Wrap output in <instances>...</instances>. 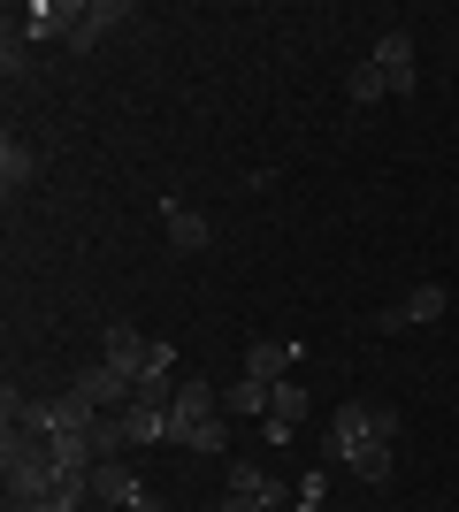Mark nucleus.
<instances>
[{
  "instance_id": "a211bd4d",
  "label": "nucleus",
  "mask_w": 459,
  "mask_h": 512,
  "mask_svg": "<svg viewBox=\"0 0 459 512\" xmlns=\"http://www.w3.org/2000/svg\"><path fill=\"white\" fill-rule=\"evenodd\" d=\"M345 92H352V107H375V100H391V85H383V69H375V62H352Z\"/></svg>"
},
{
  "instance_id": "dca6fc26",
  "label": "nucleus",
  "mask_w": 459,
  "mask_h": 512,
  "mask_svg": "<svg viewBox=\"0 0 459 512\" xmlns=\"http://www.w3.org/2000/svg\"><path fill=\"white\" fill-rule=\"evenodd\" d=\"M230 490H245V497H261L268 512L284 505V482H276V474H261V467H253V459H230Z\"/></svg>"
},
{
  "instance_id": "9b49d317",
  "label": "nucleus",
  "mask_w": 459,
  "mask_h": 512,
  "mask_svg": "<svg viewBox=\"0 0 459 512\" xmlns=\"http://www.w3.org/2000/svg\"><path fill=\"white\" fill-rule=\"evenodd\" d=\"M306 406H314V398H306L299 383H276V406H268V444H291V428L306 421Z\"/></svg>"
},
{
  "instance_id": "f8f14e48",
  "label": "nucleus",
  "mask_w": 459,
  "mask_h": 512,
  "mask_svg": "<svg viewBox=\"0 0 459 512\" xmlns=\"http://www.w3.org/2000/svg\"><path fill=\"white\" fill-rule=\"evenodd\" d=\"M337 467H352L360 482H391V436H360V444H352Z\"/></svg>"
},
{
  "instance_id": "423d86ee",
  "label": "nucleus",
  "mask_w": 459,
  "mask_h": 512,
  "mask_svg": "<svg viewBox=\"0 0 459 512\" xmlns=\"http://www.w3.org/2000/svg\"><path fill=\"white\" fill-rule=\"evenodd\" d=\"M368 62L383 69L391 100H414V92H421V69H414V31H406V23H391V31H383V46H375Z\"/></svg>"
},
{
  "instance_id": "412c9836",
  "label": "nucleus",
  "mask_w": 459,
  "mask_h": 512,
  "mask_svg": "<svg viewBox=\"0 0 459 512\" xmlns=\"http://www.w3.org/2000/svg\"><path fill=\"white\" fill-rule=\"evenodd\" d=\"M215 512H268V505H261V497H245V490H222Z\"/></svg>"
},
{
  "instance_id": "f3484780",
  "label": "nucleus",
  "mask_w": 459,
  "mask_h": 512,
  "mask_svg": "<svg viewBox=\"0 0 459 512\" xmlns=\"http://www.w3.org/2000/svg\"><path fill=\"white\" fill-rule=\"evenodd\" d=\"M123 428H131V451H146V444H169V413L123 406Z\"/></svg>"
},
{
  "instance_id": "39448f33",
  "label": "nucleus",
  "mask_w": 459,
  "mask_h": 512,
  "mask_svg": "<svg viewBox=\"0 0 459 512\" xmlns=\"http://www.w3.org/2000/svg\"><path fill=\"white\" fill-rule=\"evenodd\" d=\"M207 421H222V390H215V383H176V406H169V444H184V451H192Z\"/></svg>"
},
{
  "instance_id": "aec40b11",
  "label": "nucleus",
  "mask_w": 459,
  "mask_h": 512,
  "mask_svg": "<svg viewBox=\"0 0 459 512\" xmlns=\"http://www.w3.org/2000/svg\"><path fill=\"white\" fill-rule=\"evenodd\" d=\"M23 62H31V39H23L16 16H8V39H0V69H8V77H23Z\"/></svg>"
},
{
  "instance_id": "0eeeda50",
  "label": "nucleus",
  "mask_w": 459,
  "mask_h": 512,
  "mask_svg": "<svg viewBox=\"0 0 459 512\" xmlns=\"http://www.w3.org/2000/svg\"><path fill=\"white\" fill-rule=\"evenodd\" d=\"M444 306H452V291H444V283H414V291H406V299H398V306H383V314H375L368 329H383V337H398V329H421V321H437Z\"/></svg>"
},
{
  "instance_id": "7ed1b4c3",
  "label": "nucleus",
  "mask_w": 459,
  "mask_h": 512,
  "mask_svg": "<svg viewBox=\"0 0 459 512\" xmlns=\"http://www.w3.org/2000/svg\"><path fill=\"white\" fill-rule=\"evenodd\" d=\"M360 436H398V406H375V398H345L329 413V436H322V459H345Z\"/></svg>"
},
{
  "instance_id": "20e7f679",
  "label": "nucleus",
  "mask_w": 459,
  "mask_h": 512,
  "mask_svg": "<svg viewBox=\"0 0 459 512\" xmlns=\"http://www.w3.org/2000/svg\"><path fill=\"white\" fill-rule=\"evenodd\" d=\"M92 505H115V512H161V497L146 490V474H131L123 459H100L92 467Z\"/></svg>"
},
{
  "instance_id": "9d476101",
  "label": "nucleus",
  "mask_w": 459,
  "mask_h": 512,
  "mask_svg": "<svg viewBox=\"0 0 459 512\" xmlns=\"http://www.w3.org/2000/svg\"><path fill=\"white\" fill-rule=\"evenodd\" d=\"M291 360H299V344H284V337L245 344V375H253V383H291Z\"/></svg>"
},
{
  "instance_id": "4468645a",
  "label": "nucleus",
  "mask_w": 459,
  "mask_h": 512,
  "mask_svg": "<svg viewBox=\"0 0 459 512\" xmlns=\"http://www.w3.org/2000/svg\"><path fill=\"white\" fill-rule=\"evenodd\" d=\"M268 406H276V383H253V375H238V383L222 390V413H245V421H268Z\"/></svg>"
},
{
  "instance_id": "ddd939ff",
  "label": "nucleus",
  "mask_w": 459,
  "mask_h": 512,
  "mask_svg": "<svg viewBox=\"0 0 459 512\" xmlns=\"http://www.w3.org/2000/svg\"><path fill=\"white\" fill-rule=\"evenodd\" d=\"M161 222H169V245H176V253H199V245H207V214H192L184 199H161Z\"/></svg>"
},
{
  "instance_id": "2eb2a0df",
  "label": "nucleus",
  "mask_w": 459,
  "mask_h": 512,
  "mask_svg": "<svg viewBox=\"0 0 459 512\" xmlns=\"http://www.w3.org/2000/svg\"><path fill=\"white\" fill-rule=\"evenodd\" d=\"M31 176H39V153L23 146V138H0V184H8V199H16Z\"/></svg>"
},
{
  "instance_id": "6ab92c4d",
  "label": "nucleus",
  "mask_w": 459,
  "mask_h": 512,
  "mask_svg": "<svg viewBox=\"0 0 459 512\" xmlns=\"http://www.w3.org/2000/svg\"><path fill=\"white\" fill-rule=\"evenodd\" d=\"M92 451H100V459H123V451H131V428H123V413H100V421H92Z\"/></svg>"
},
{
  "instance_id": "6e6552de",
  "label": "nucleus",
  "mask_w": 459,
  "mask_h": 512,
  "mask_svg": "<svg viewBox=\"0 0 459 512\" xmlns=\"http://www.w3.org/2000/svg\"><path fill=\"white\" fill-rule=\"evenodd\" d=\"M108 23H123V0H85V8H69V31H62V39L77 46V54H92V46L108 39Z\"/></svg>"
},
{
  "instance_id": "f257e3e1",
  "label": "nucleus",
  "mask_w": 459,
  "mask_h": 512,
  "mask_svg": "<svg viewBox=\"0 0 459 512\" xmlns=\"http://www.w3.org/2000/svg\"><path fill=\"white\" fill-rule=\"evenodd\" d=\"M0 482H8V505H31L62 482V459H54V436L46 428H8L0 436Z\"/></svg>"
},
{
  "instance_id": "1a4fd4ad",
  "label": "nucleus",
  "mask_w": 459,
  "mask_h": 512,
  "mask_svg": "<svg viewBox=\"0 0 459 512\" xmlns=\"http://www.w3.org/2000/svg\"><path fill=\"white\" fill-rule=\"evenodd\" d=\"M77 390H85V398H92V406H100V413H123V406H131V375H123V367H108V360H100V367H85V375H77Z\"/></svg>"
},
{
  "instance_id": "f03ea898",
  "label": "nucleus",
  "mask_w": 459,
  "mask_h": 512,
  "mask_svg": "<svg viewBox=\"0 0 459 512\" xmlns=\"http://www.w3.org/2000/svg\"><path fill=\"white\" fill-rule=\"evenodd\" d=\"M100 360L108 367H123V375H176V352L161 337H146V329H138V321H115L108 337H100Z\"/></svg>"
}]
</instances>
